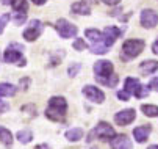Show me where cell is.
<instances>
[{
	"mask_svg": "<svg viewBox=\"0 0 158 149\" xmlns=\"http://www.w3.org/2000/svg\"><path fill=\"white\" fill-rule=\"evenodd\" d=\"M31 2L35 3V5H38V6H41V5H44L47 2V0H31Z\"/></svg>",
	"mask_w": 158,
	"mask_h": 149,
	"instance_id": "e575fe53",
	"label": "cell"
},
{
	"mask_svg": "<svg viewBox=\"0 0 158 149\" xmlns=\"http://www.w3.org/2000/svg\"><path fill=\"white\" fill-rule=\"evenodd\" d=\"M66 138L69 140V141H78L83 138V129L81 127H72V129H69L66 132Z\"/></svg>",
	"mask_w": 158,
	"mask_h": 149,
	"instance_id": "ac0fdd59",
	"label": "cell"
},
{
	"mask_svg": "<svg viewBox=\"0 0 158 149\" xmlns=\"http://www.w3.org/2000/svg\"><path fill=\"white\" fill-rule=\"evenodd\" d=\"M55 28L58 32V35L64 39H69V38H74L77 36V27L74 24H71L69 20H66V19H58L56 20V24H55Z\"/></svg>",
	"mask_w": 158,
	"mask_h": 149,
	"instance_id": "5b68a950",
	"label": "cell"
},
{
	"mask_svg": "<svg viewBox=\"0 0 158 149\" xmlns=\"http://www.w3.org/2000/svg\"><path fill=\"white\" fill-rule=\"evenodd\" d=\"M13 20H14L16 25H22V24H25V20H27V14L25 13H17V16Z\"/></svg>",
	"mask_w": 158,
	"mask_h": 149,
	"instance_id": "83f0119b",
	"label": "cell"
},
{
	"mask_svg": "<svg viewBox=\"0 0 158 149\" xmlns=\"http://www.w3.org/2000/svg\"><path fill=\"white\" fill-rule=\"evenodd\" d=\"M85 36L89 38V41H91L93 44H105L103 42V33H100L96 28H88L85 32Z\"/></svg>",
	"mask_w": 158,
	"mask_h": 149,
	"instance_id": "2e32d148",
	"label": "cell"
},
{
	"mask_svg": "<svg viewBox=\"0 0 158 149\" xmlns=\"http://www.w3.org/2000/svg\"><path fill=\"white\" fill-rule=\"evenodd\" d=\"M20 50H24V47L14 50V46H13V44L8 46V49H6L5 53H3V60H5L6 63H13V65H17V66H25L27 60H25L24 55H22Z\"/></svg>",
	"mask_w": 158,
	"mask_h": 149,
	"instance_id": "8992f818",
	"label": "cell"
},
{
	"mask_svg": "<svg viewBox=\"0 0 158 149\" xmlns=\"http://www.w3.org/2000/svg\"><path fill=\"white\" fill-rule=\"evenodd\" d=\"M118 97L121 99V100H124V102H127L128 99H130V94L125 91V90H122V91H118Z\"/></svg>",
	"mask_w": 158,
	"mask_h": 149,
	"instance_id": "f546056e",
	"label": "cell"
},
{
	"mask_svg": "<svg viewBox=\"0 0 158 149\" xmlns=\"http://www.w3.org/2000/svg\"><path fill=\"white\" fill-rule=\"evenodd\" d=\"M11 2H13V0H2L3 5H11Z\"/></svg>",
	"mask_w": 158,
	"mask_h": 149,
	"instance_id": "8d00e7d4",
	"label": "cell"
},
{
	"mask_svg": "<svg viewBox=\"0 0 158 149\" xmlns=\"http://www.w3.org/2000/svg\"><path fill=\"white\" fill-rule=\"evenodd\" d=\"M31 138H33V134H31V130H28V129H24V130H19V132H17V140H19L22 144L30 143Z\"/></svg>",
	"mask_w": 158,
	"mask_h": 149,
	"instance_id": "603a6c76",
	"label": "cell"
},
{
	"mask_svg": "<svg viewBox=\"0 0 158 149\" xmlns=\"http://www.w3.org/2000/svg\"><path fill=\"white\" fill-rule=\"evenodd\" d=\"M91 149H97V147H91Z\"/></svg>",
	"mask_w": 158,
	"mask_h": 149,
	"instance_id": "f35d334b",
	"label": "cell"
},
{
	"mask_svg": "<svg viewBox=\"0 0 158 149\" xmlns=\"http://www.w3.org/2000/svg\"><path fill=\"white\" fill-rule=\"evenodd\" d=\"M94 72H96V77H100V79L113 75V63L108 61V60L97 61L94 65Z\"/></svg>",
	"mask_w": 158,
	"mask_h": 149,
	"instance_id": "8fae6325",
	"label": "cell"
},
{
	"mask_svg": "<svg viewBox=\"0 0 158 149\" xmlns=\"http://www.w3.org/2000/svg\"><path fill=\"white\" fill-rule=\"evenodd\" d=\"M111 149H131V141L127 135H116L110 141Z\"/></svg>",
	"mask_w": 158,
	"mask_h": 149,
	"instance_id": "4fadbf2b",
	"label": "cell"
},
{
	"mask_svg": "<svg viewBox=\"0 0 158 149\" xmlns=\"http://www.w3.org/2000/svg\"><path fill=\"white\" fill-rule=\"evenodd\" d=\"M42 30H44L42 22H41V20H38V19H35V20H31V22H30V25L24 30V38L27 41H35V39H38L41 36Z\"/></svg>",
	"mask_w": 158,
	"mask_h": 149,
	"instance_id": "52a82bcc",
	"label": "cell"
},
{
	"mask_svg": "<svg viewBox=\"0 0 158 149\" xmlns=\"http://www.w3.org/2000/svg\"><path fill=\"white\" fill-rule=\"evenodd\" d=\"M102 2L105 3V5H110V6H114V5H118L121 0H102Z\"/></svg>",
	"mask_w": 158,
	"mask_h": 149,
	"instance_id": "d6a6232c",
	"label": "cell"
},
{
	"mask_svg": "<svg viewBox=\"0 0 158 149\" xmlns=\"http://www.w3.org/2000/svg\"><path fill=\"white\" fill-rule=\"evenodd\" d=\"M11 19V16L10 14H3V16H0V33H3V30H5V25H6V22Z\"/></svg>",
	"mask_w": 158,
	"mask_h": 149,
	"instance_id": "f1b7e54d",
	"label": "cell"
},
{
	"mask_svg": "<svg viewBox=\"0 0 158 149\" xmlns=\"http://www.w3.org/2000/svg\"><path fill=\"white\" fill-rule=\"evenodd\" d=\"M139 71L144 75H150V74L156 72L158 71V61H155V60H146V61H143L141 65H139Z\"/></svg>",
	"mask_w": 158,
	"mask_h": 149,
	"instance_id": "9a60e30c",
	"label": "cell"
},
{
	"mask_svg": "<svg viewBox=\"0 0 158 149\" xmlns=\"http://www.w3.org/2000/svg\"><path fill=\"white\" fill-rule=\"evenodd\" d=\"M146 47V42L143 39H127L124 44H122V53H121V58L124 61H128L135 57L141 55V52L144 50Z\"/></svg>",
	"mask_w": 158,
	"mask_h": 149,
	"instance_id": "3957f363",
	"label": "cell"
},
{
	"mask_svg": "<svg viewBox=\"0 0 158 149\" xmlns=\"http://www.w3.org/2000/svg\"><path fill=\"white\" fill-rule=\"evenodd\" d=\"M150 132H152L150 126H138V127L133 129V137H135V140H136L138 143H144V141H147Z\"/></svg>",
	"mask_w": 158,
	"mask_h": 149,
	"instance_id": "5bb4252c",
	"label": "cell"
},
{
	"mask_svg": "<svg viewBox=\"0 0 158 149\" xmlns=\"http://www.w3.org/2000/svg\"><path fill=\"white\" fill-rule=\"evenodd\" d=\"M91 52H93V53L103 55V53H106V52H108V47H106L105 44H93V47H91Z\"/></svg>",
	"mask_w": 158,
	"mask_h": 149,
	"instance_id": "d4e9b609",
	"label": "cell"
},
{
	"mask_svg": "<svg viewBox=\"0 0 158 149\" xmlns=\"http://www.w3.org/2000/svg\"><path fill=\"white\" fill-rule=\"evenodd\" d=\"M10 110V104L3 102V100H0V113H5Z\"/></svg>",
	"mask_w": 158,
	"mask_h": 149,
	"instance_id": "1f68e13d",
	"label": "cell"
},
{
	"mask_svg": "<svg viewBox=\"0 0 158 149\" xmlns=\"http://www.w3.org/2000/svg\"><path fill=\"white\" fill-rule=\"evenodd\" d=\"M149 88H150V90H153V91H158V77H155V79H152V80H150Z\"/></svg>",
	"mask_w": 158,
	"mask_h": 149,
	"instance_id": "4dcf8cb0",
	"label": "cell"
},
{
	"mask_svg": "<svg viewBox=\"0 0 158 149\" xmlns=\"http://www.w3.org/2000/svg\"><path fill=\"white\" fill-rule=\"evenodd\" d=\"M67 112V102L61 96H53L49 100V105L46 109V116L50 121H63Z\"/></svg>",
	"mask_w": 158,
	"mask_h": 149,
	"instance_id": "6da1fadb",
	"label": "cell"
},
{
	"mask_svg": "<svg viewBox=\"0 0 158 149\" xmlns=\"http://www.w3.org/2000/svg\"><path fill=\"white\" fill-rule=\"evenodd\" d=\"M74 49L75 50H85V49H88V44L85 42V39H81V38H77L75 41H74Z\"/></svg>",
	"mask_w": 158,
	"mask_h": 149,
	"instance_id": "484cf974",
	"label": "cell"
},
{
	"mask_svg": "<svg viewBox=\"0 0 158 149\" xmlns=\"http://www.w3.org/2000/svg\"><path fill=\"white\" fill-rule=\"evenodd\" d=\"M121 28H118V27H113V25H110V27H106L105 30H103V42H105V46L106 47H111L113 44L116 42V39L121 36Z\"/></svg>",
	"mask_w": 158,
	"mask_h": 149,
	"instance_id": "7c38bea8",
	"label": "cell"
},
{
	"mask_svg": "<svg viewBox=\"0 0 158 149\" xmlns=\"http://www.w3.org/2000/svg\"><path fill=\"white\" fill-rule=\"evenodd\" d=\"M83 94L88 100H91L94 104H102L105 100V94L100 88L94 87V85H86V87L83 88Z\"/></svg>",
	"mask_w": 158,
	"mask_h": 149,
	"instance_id": "ba28073f",
	"label": "cell"
},
{
	"mask_svg": "<svg viewBox=\"0 0 158 149\" xmlns=\"http://www.w3.org/2000/svg\"><path fill=\"white\" fill-rule=\"evenodd\" d=\"M17 88L11 83H0V97L3 96H14Z\"/></svg>",
	"mask_w": 158,
	"mask_h": 149,
	"instance_id": "44dd1931",
	"label": "cell"
},
{
	"mask_svg": "<svg viewBox=\"0 0 158 149\" xmlns=\"http://www.w3.org/2000/svg\"><path fill=\"white\" fill-rule=\"evenodd\" d=\"M141 112H143L146 116H149V118H155V116H158V107H156V105L143 104V105H141Z\"/></svg>",
	"mask_w": 158,
	"mask_h": 149,
	"instance_id": "7402d4cb",
	"label": "cell"
},
{
	"mask_svg": "<svg viewBox=\"0 0 158 149\" xmlns=\"http://www.w3.org/2000/svg\"><path fill=\"white\" fill-rule=\"evenodd\" d=\"M72 13H75V14H85V16H88L89 14V11H91V5H89L86 0H80V2H75L74 5H72Z\"/></svg>",
	"mask_w": 158,
	"mask_h": 149,
	"instance_id": "e0dca14e",
	"label": "cell"
},
{
	"mask_svg": "<svg viewBox=\"0 0 158 149\" xmlns=\"http://www.w3.org/2000/svg\"><path fill=\"white\" fill-rule=\"evenodd\" d=\"M139 22L144 28H153L158 24V13L155 10H143L139 16Z\"/></svg>",
	"mask_w": 158,
	"mask_h": 149,
	"instance_id": "9c48e42d",
	"label": "cell"
},
{
	"mask_svg": "<svg viewBox=\"0 0 158 149\" xmlns=\"http://www.w3.org/2000/svg\"><path fill=\"white\" fill-rule=\"evenodd\" d=\"M116 137V132H114V129L108 124V122H105V121H102V122H99L94 129L89 132V135H88V138H86V141L88 143H91V141H94V140H103V141H111L113 138Z\"/></svg>",
	"mask_w": 158,
	"mask_h": 149,
	"instance_id": "7a4b0ae2",
	"label": "cell"
},
{
	"mask_svg": "<svg viewBox=\"0 0 158 149\" xmlns=\"http://www.w3.org/2000/svg\"><path fill=\"white\" fill-rule=\"evenodd\" d=\"M96 80L99 82V83H102V85H105V87H108V88H114L116 85H118V82H119V77L118 75H110V77H105V79H100V77H96Z\"/></svg>",
	"mask_w": 158,
	"mask_h": 149,
	"instance_id": "ffe728a7",
	"label": "cell"
},
{
	"mask_svg": "<svg viewBox=\"0 0 158 149\" xmlns=\"http://www.w3.org/2000/svg\"><path fill=\"white\" fill-rule=\"evenodd\" d=\"M152 52L155 53V55H158V39L153 42V44H152Z\"/></svg>",
	"mask_w": 158,
	"mask_h": 149,
	"instance_id": "836d02e7",
	"label": "cell"
},
{
	"mask_svg": "<svg viewBox=\"0 0 158 149\" xmlns=\"http://www.w3.org/2000/svg\"><path fill=\"white\" fill-rule=\"evenodd\" d=\"M0 141H2L6 147L13 146V135L6 127H0Z\"/></svg>",
	"mask_w": 158,
	"mask_h": 149,
	"instance_id": "d6986e66",
	"label": "cell"
},
{
	"mask_svg": "<svg viewBox=\"0 0 158 149\" xmlns=\"http://www.w3.org/2000/svg\"><path fill=\"white\" fill-rule=\"evenodd\" d=\"M147 149H158V144H152V146H149Z\"/></svg>",
	"mask_w": 158,
	"mask_h": 149,
	"instance_id": "74e56055",
	"label": "cell"
},
{
	"mask_svg": "<svg viewBox=\"0 0 158 149\" xmlns=\"http://www.w3.org/2000/svg\"><path fill=\"white\" fill-rule=\"evenodd\" d=\"M11 6L14 11L17 13H25L28 10V3H27V0H13L11 2Z\"/></svg>",
	"mask_w": 158,
	"mask_h": 149,
	"instance_id": "cb8c5ba5",
	"label": "cell"
},
{
	"mask_svg": "<svg viewBox=\"0 0 158 149\" xmlns=\"http://www.w3.org/2000/svg\"><path fill=\"white\" fill-rule=\"evenodd\" d=\"M135 118H136V112H135V109H125L122 112H118L114 115V122L118 126H128L135 121Z\"/></svg>",
	"mask_w": 158,
	"mask_h": 149,
	"instance_id": "30bf717a",
	"label": "cell"
},
{
	"mask_svg": "<svg viewBox=\"0 0 158 149\" xmlns=\"http://www.w3.org/2000/svg\"><path fill=\"white\" fill-rule=\"evenodd\" d=\"M35 149H50L47 144H38V146H35Z\"/></svg>",
	"mask_w": 158,
	"mask_h": 149,
	"instance_id": "d590c367",
	"label": "cell"
},
{
	"mask_svg": "<svg viewBox=\"0 0 158 149\" xmlns=\"http://www.w3.org/2000/svg\"><path fill=\"white\" fill-rule=\"evenodd\" d=\"M124 90L130 94V96H135V97H147L149 93H150V88L147 87H143L139 83L138 79L135 77H127L125 82H124Z\"/></svg>",
	"mask_w": 158,
	"mask_h": 149,
	"instance_id": "277c9868",
	"label": "cell"
},
{
	"mask_svg": "<svg viewBox=\"0 0 158 149\" xmlns=\"http://www.w3.org/2000/svg\"><path fill=\"white\" fill-rule=\"evenodd\" d=\"M81 69V65L80 63H72V65L69 66V69H67V74H69L71 77H75L78 74V71Z\"/></svg>",
	"mask_w": 158,
	"mask_h": 149,
	"instance_id": "4316f807",
	"label": "cell"
}]
</instances>
